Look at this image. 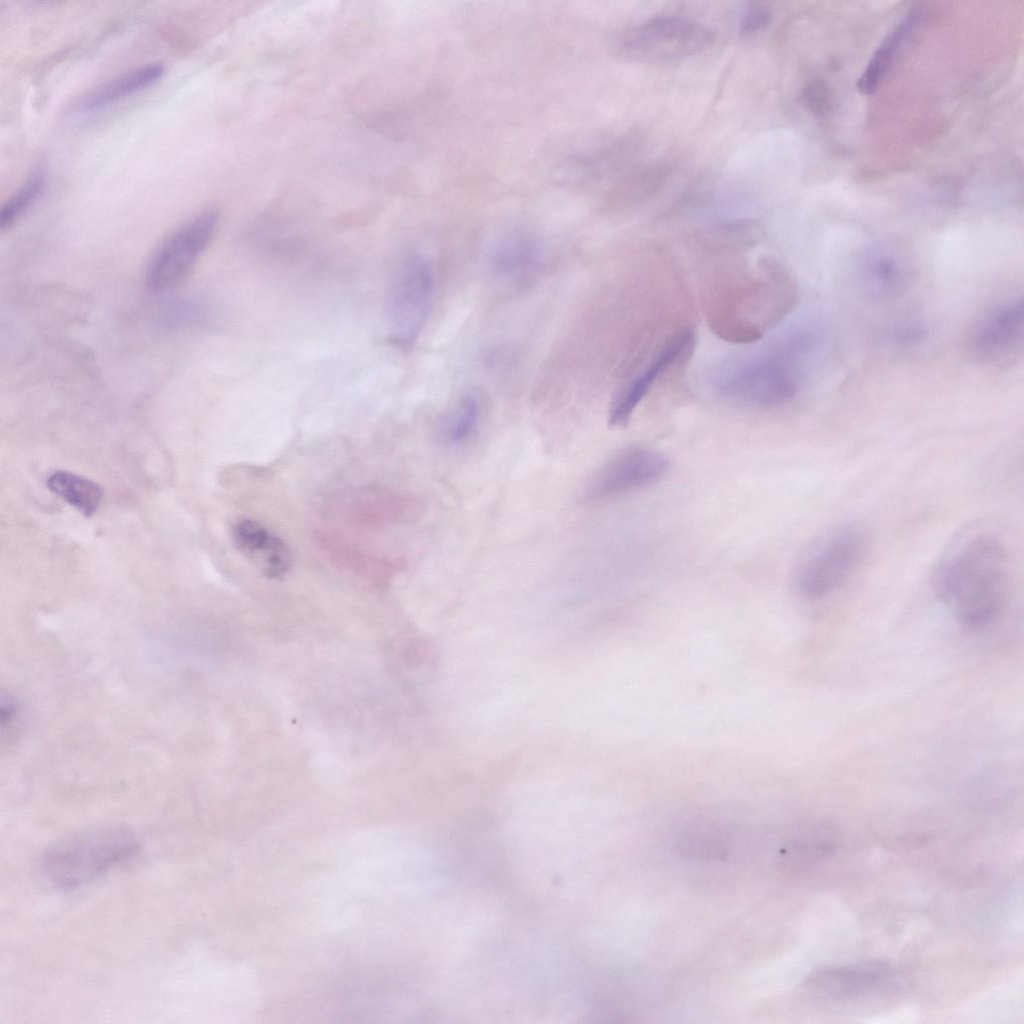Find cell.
<instances>
[{"mask_svg": "<svg viewBox=\"0 0 1024 1024\" xmlns=\"http://www.w3.org/2000/svg\"><path fill=\"white\" fill-rule=\"evenodd\" d=\"M833 843L824 837H810L796 840L782 847L778 864L787 871L809 868L832 853Z\"/></svg>", "mask_w": 1024, "mask_h": 1024, "instance_id": "20", "label": "cell"}, {"mask_svg": "<svg viewBox=\"0 0 1024 1024\" xmlns=\"http://www.w3.org/2000/svg\"><path fill=\"white\" fill-rule=\"evenodd\" d=\"M910 264L899 248L880 245L865 250L858 264V276L864 293L875 300H891L906 290Z\"/></svg>", "mask_w": 1024, "mask_h": 1024, "instance_id": "12", "label": "cell"}, {"mask_svg": "<svg viewBox=\"0 0 1024 1024\" xmlns=\"http://www.w3.org/2000/svg\"><path fill=\"white\" fill-rule=\"evenodd\" d=\"M479 416V405L475 397H462L442 421L440 441L450 447L463 445L476 431Z\"/></svg>", "mask_w": 1024, "mask_h": 1024, "instance_id": "18", "label": "cell"}, {"mask_svg": "<svg viewBox=\"0 0 1024 1024\" xmlns=\"http://www.w3.org/2000/svg\"><path fill=\"white\" fill-rule=\"evenodd\" d=\"M807 341L805 336H796L741 364L721 389L730 397L759 406L789 401L797 391L795 357L808 347Z\"/></svg>", "mask_w": 1024, "mask_h": 1024, "instance_id": "3", "label": "cell"}, {"mask_svg": "<svg viewBox=\"0 0 1024 1024\" xmlns=\"http://www.w3.org/2000/svg\"><path fill=\"white\" fill-rule=\"evenodd\" d=\"M538 243L526 232L515 231L505 235L495 245L491 267L496 277L516 282L529 274L539 261Z\"/></svg>", "mask_w": 1024, "mask_h": 1024, "instance_id": "15", "label": "cell"}, {"mask_svg": "<svg viewBox=\"0 0 1024 1024\" xmlns=\"http://www.w3.org/2000/svg\"><path fill=\"white\" fill-rule=\"evenodd\" d=\"M662 453L645 447L626 448L608 459L587 481L583 496L597 502L644 488L662 479L669 470Z\"/></svg>", "mask_w": 1024, "mask_h": 1024, "instance_id": "8", "label": "cell"}, {"mask_svg": "<svg viewBox=\"0 0 1024 1024\" xmlns=\"http://www.w3.org/2000/svg\"><path fill=\"white\" fill-rule=\"evenodd\" d=\"M714 41L707 26L679 16H658L626 30L619 48L634 60L664 62L699 53Z\"/></svg>", "mask_w": 1024, "mask_h": 1024, "instance_id": "4", "label": "cell"}, {"mask_svg": "<svg viewBox=\"0 0 1024 1024\" xmlns=\"http://www.w3.org/2000/svg\"><path fill=\"white\" fill-rule=\"evenodd\" d=\"M1008 554L994 535L979 533L955 546L941 561L935 592L961 624L979 628L1003 609L1010 588Z\"/></svg>", "mask_w": 1024, "mask_h": 1024, "instance_id": "1", "label": "cell"}, {"mask_svg": "<svg viewBox=\"0 0 1024 1024\" xmlns=\"http://www.w3.org/2000/svg\"><path fill=\"white\" fill-rule=\"evenodd\" d=\"M237 549L266 577L283 578L290 568L285 543L257 521L243 519L232 528Z\"/></svg>", "mask_w": 1024, "mask_h": 1024, "instance_id": "13", "label": "cell"}, {"mask_svg": "<svg viewBox=\"0 0 1024 1024\" xmlns=\"http://www.w3.org/2000/svg\"><path fill=\"white\" fill-rule=\"evenodd\" d=\"M46 183V172L39 166L31 172L23 184L5 202L0 210V228L8 229L15 224L40 198Z\"/></svg>", "mask_w": 1024, "mask_h": 1024, "instance_id": "19", "label": "cell"}, {"mask_svg": "<svg viewBox=\"0 0 1024 1024\" xmlns=\"http://www.w3.org/2000/svg\"><path fill=\"white\" fill-rule=\"evenodd\" d=\"M164 71L161 62H152L123 72L83 94L75 102L73 111L85 114L114 104L150 86Z\"/></svg>", "mask_w": 1024, "mask_h": 1024, "instance_id": "14", "label": "cell"}, {"mask_svg": "<svg viewBox=\"0 0 1024 1024\" xmlns=\"http://www.w3.org/2000/svg\"><path fill=\"white\" fill-rule=\"evenodd\" d=\"M218 224V213H198L172 232L158 247L146 269L145 283L163 291L181 282L209 245Z\"/></svg>", "mask_w": 1024, "mask_h": 1024, "instance_id": "6", "label": "cell"}, {"mask_svg": "<svg viewBox=\"0 0 1024 1024\" xmlns=\"http://www.w3.org/2000/svg\"><path fill=\"white\" fill-rule=\"evenodd\" d=\"M680 850L683 855L696 859L716 860L725 855L724 847L706 838L686 839L682 841Z\"/></svg>", "mask_w": 1024, "mask_h": 1024, "instance_id": "21", "label": "cell"}, {"mask_svg": "<svg viewBox=\"0 0 1024 1024\" xmlns=\"http://www.w3.org/2000/svg\"><path fill=\"white\" fill-rule=\"evenodd\" d=\"M889 975L890 967L882 961L822 968L806 977L802 990L816 999H853L874 991Z\"/></svg>", "mask_w": 1024, "mask_h": 1024, "instance_id": "11", "label": "cell"}, {"mask_svg": "<svg viewBox=\"0 0 1024 1024\" xmlns=\"http://www.w3.org/2000/svg\"><path fill=\"white\" fill-rule=\"evenodd\" d=\"M919 13L908 12L882 40L861 74L857 88L862 94H871L884 78L903 42L917 24Z\"/></svg>", "mask_w": 1024, "mask_h": 1024, "instance_id": "16", "label": "cell"}, {"mask_svg": "<svg viewBox=\"0 0 1024 1024\" xmlns=\"http://www.w3.org/2000/svg\"><path fill=\"white\" fill-rule=\"evenodd\" d=\"M865 541L852 526L836 529L820 541L799 566L796 583L807 599L833 593L853 574L862 560Z\"/></svg>", "mask_w": 1024, "mask_h": 1024, "instance_id": "5", "label": "cell"}, {"mask_svg": "<svg viewBox=\"0 0 1024 1024\" xmlns=\"http://www.w3.org/2000/svg\"><path fill=\"white\" fill-rule=\"evenodd\" d=\"M769 10L760 5L750 7L740 22V34L743 36L752 35L763 29L770 21Z\"/></svg>", "mask_w": 1024, "mask_h": 1024, "instance_id": "22", "label": "cell"}, {"mask_svg": "<svg viewBox=\"0 0 1024 1024\" xmlns=\"http://www.w3.org/2000/svg\"><path fill=\"white\" fill-rule=\"evenodd\" d=\"M434 291L431 266L422 256L404 265L390 293L387 323L390 340L402 349L413 345L428 316Z\"/></svg>", "mask_w": 1024, "mask_h": 1024, "instance_id": "7", "label": "cell"}, {"mask_svg": "<svg viewBox=\"0 0 1024 1024\" xmlns=\"http://www.w3.org/2000/svg\"><path fill=\"white\" fill-rule=\"evenodd\" d=\"M694 340L691 330L683 329L670 336L643 367L624 385L613 400L609 411V424L625 426L635 408L660 377L682 354L688 352Z\"/></svg>", "mask_w": 1024, "mask_h": 1024, "instance_id": "10", "label": "cell"}, {"mask_svg": "<svg viewBox=\"0 0 1024 1024\" xmlns=\"http://www.w3.org/2000/svg\"><path fill=\"white\" fill-rule=\"evenodd\" d=\"M138 840L122 829H97L70 836L47 850L42 870L58 888L80 886L132 857Z\"/></svg>", "mask_w": 1024, "mask_h": 1024, "instance_id": "2", "label": "cell"}, {"mask_svg": "<svg viewBox=\"0 0 1024 1024\" xmlns=\"http://www.w3.org/2000/svg\"><path fill=\"white\" fill-rule=\"evenodd\" d=\"M46 485L51 492L88 517L98 510L103 496L96 482L63 470L50 474Z\"/></svg>", "mask_w": 1024, "mask_h": 1024, "instance_id": "17", "label": "cell"}, {"mask_svg": "<svg viewBox=\"0 0 1024 1024\" xmlns=\"http://www.w3.org/2000/svg\"><path fill=\"white\" fill-rule=\"evenodd\" d=\"M1024 305L1022 299L1000 305L976 327L972 349L985 363L1007 366L1022 353Z\"/></svg>", "mask_w": 1024, "mask_h": 1024, "instance_id": "9", "label": "cell"}]
</instances>
